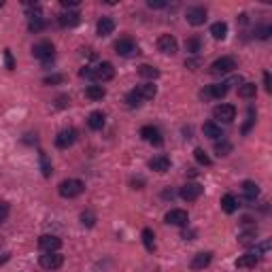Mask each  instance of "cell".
<instances>
[{
	"label": "cell",
	"instance_id": "obj_33",
	"mask_svg": "<svg viewBox=\"0 0 272 272\" xmlns=\"http://www.w3.org/2000/svg\"><path fill=\"white\" fill-rule=\"evenodd\" d=\"M230 151H232V145L226 142L223 138H221V142H215V153L219 155V158H226V155H230Z\"/></svg>",
	"mask_w": 272,
	"mask_h": 272
},
{
	"label": "cell",
	"instance_id": "obj_6",
	"mask_svg": "<svg viewBox=\"0 0 272 272\" xmlns=\"http://www.w3.org/2000/svg\"><path fill=\"white\" fill-rule=\"evenodd\" d=\"M38 264L43 266L45 270H58L64 266V255L60 253V251H53V253H43L40 255Z\"/></svg>",
	"mask_w": 272,
	"mask_h": 272
},
{
	"label": "cell",
	"instance_id": "obj_39",
	"mask_svg": "<svg viewBox=\"0 0 272 272\" xmlns=\"http://www.w3.org/2000/svg\"><path fill=\"white\" fill-rule=\"evenodd\" d=\"M9 213H11L9 202H0V223H4V221H6V217H9Z\"/></svg>",
	"mask_w": 272,
	"mask_h": 272
},
{
	"label": "cell",
	"instance_id": "obj_36",
	"mask_svg": "<svg viewBox=\"0 0 272 272\" xmlns=\"http://www.w3.org/2000/svg\"><path fill=\"white\" fill-rule=\"evenodd\" d=\"M45 28V19L43 17H32L30 19V24H28V30L30 32H40Z\"/></svg>",
	"mask_w": 272,
	"mask_h": 272
},
{
	"label": "cell",
	"instance_id": "obj_24",
	"mask_svg": "<svg viewBox=\"0 0 272 272\" xmlns=\"http://www.w3.org/2000/svg\"><path fill=\"white\" fill-rule=\"evenodd\" d=\"M136 92L140 94V98L142 100H153L155 98V94H158V87H155L153 83H142L136 87Z\"/></svg>",
	"mask_w": 272,
	"mask_h": 272
},
{
	"label": "cell",
	"instance_id": "obj_40",
	"mask_svg": "<svg viewBox=\"0 0 272 272\" xmlns=\"http://www.w3.org/2000/svg\"><path fill=\"white\" fill-rule=\"evenodd\" d=\"M40 166H43V174L45 176H51V164L47 162V155L40 153Z\"/></svg>",
	"mask_w": 272,
	"mask_h": 272
},
{
	"label": "cell",
	"instance_id": "obj_37",
	"mask_svg": "<svg viewBox=\"0 0 272 272\" xmlns=\"http://www.w3.org/2000/svg\"><path fill=\"white\" fill-rule=\"evenodd\" d=\"M270 34H272V26H260V28L255 30V36L262 38V40H266Z\"/></svg>",
	"mask_w": 272,
	"mask_h": 272
},
{
	"label": "cell",
	"instance_id": "obj_5",
	"mask_svg": "<svg viewBox=\"0 0 272 272\" xmlns=\"http://www.w3.org/2000/svg\"><path fill=\"white\" fill-rule=\"evenodd\" d=\"M53 43H49V40H40V43H36L32 47V56L40 60V62H49V60H53Z\"/></svg>",
	"mask_w": 272,
	"mask_h": 272
},
{
	"label": "cell",
	"instance_id": "obj_47",
	"mask_svg": "<svg viewBox=\"0 0 272 272\" xmlns=\"http://www.w3.org/2000/svg\"><path fill=\"white\" fill-rule=\"evenodd\" d=\"M68 104H70V98H68V96H60V98H58V106H60V108H64V106H68Z\"/></svg>",
	"mask_w": 272,
	"mask_h": 272
},
{
	"label": "cell",
	"instance_id": "obj_22",
	"mask_svg": "<svg viewBox=\"0 0 272 272\" xmlns=\"http://www.w3.org/2000/svg\"><path fill=\"white\" fill-rule=\"evenodd\" d=\"M202 132H204V136H208V138H213V140L223 138L221 126H217L215 121H208V124H204V126H202Z\"/></svg>",
	"mask_w": 272,
	"mask_h": 272
},
{
	"label": "cell",
	"instance_id": "obj_31",
	"mask_svg": "<svg viewBox=\"0 0 272 272\" xmlns=\"http://www.w3.org/2000/svg\"><path fill=\"white\" fill-rule=\"evenodd\" d=\"M142 242H145L147 251H155V234H153V230H149V228L142 230Z\"/></svg>",
	"mask_w": 272,
	"mask_h": 272
},
{
	"label": "cell",
	"instance_id": "obj_46",
	"mask_svg": "<svg viewBox=\"0 0 272 272\" xmlns=\"http://www.w3.org/2000/svg\"><path fill=\"white\" fill-rule=\"evenodd\" d=\"M60 4H62L64 9H68V11H70L72 6H79V0H60Z\"/></svg>",
	"mask_w": 272,
	"mask_h": 272
},
{
	"label": "cell",
	"instance_id": "obj_13",
	"mask_svg": "<svg viewBox=\"0 0 272 272\" xmlns=\"http://www.w3.org/2000/svg\"><path fill=\"white\" fill-rule=\"evenodd\" d=\"M185 19L192 26H202L206 22V9H204V6H189L185 13Z\"/></svg>",
	"mask_w": 272,
	"mask_h": 272
},
{
	"label": "cell",
	"instance_id": "obj_14",
	"mask_svg": "<svg viewBox=\"0 0 272 272\" xmlns=\"http://www.w3.org/2000/svg\"><path fill=\"white\" fill-rule=\"evenodd\" d=\"M115 51L126 58V56H132V53L138 51V47H136V43L132 38H119L117 43H115Z\"/></svg>",
	"mask_w": 272,
	"mask_h": 272
},
{
	"label": "cell",
	"instance_id": "obj_2",
	"mask_svg": "<svg viewBox=\"0 0 272 272\" xmlns=\"http://www.w3.org/2000/svg\"><path fill=\"white\" fill-rule=\"evenodd\" d=\"M234 68H238V62H236V58L223 56V58L215 60V62L210 64V74H228V72H232Z\"/></svg>",
	"mask_w": 272,
	"mask_h": 272
},
{
	"label": "cell",
	"instance_id": "obj_41",
	"mask_svg": "<svg viewBox=\"0 0 272 272\" xmlns=\"http://www.w3.org/2000/svg\"><path fill=\"white\" fill-rule=\"evenodd\" d=\"M255 124V113H253V108H249V115H247V124H244L242 128V132H249L251 130V126Z\"/></svg>",
	"mask_w": 272,
	"mask_h": 272
},
{
	"label": "cell",
	"instance_id": "obj_38",
	"mask_svg": "<svg viewBox=\"0 0 272 272\" xmlns=\"http://www.w3.org/2000/svg\"><path fill=\"white\" fill-rule=\"evenodd\" d=\"M81 221H83V226L92 228L94 223H96V215H94L92 210H87V213H83V215H81Z\"/></svg>",
	"mask_w": 272,
	"mask_h": 272
},
{
	"label": "cell",
	"instance_id": "obj_27",
	"mask_svg": "<svg viewBox=\"0 0 272 272\" xmlns=\"http://www.w3.org/2000/svg\"><path fill=\"white\" fill-rule=\"evenodd\" d=\"M138 74L142 79H149L153 83V79H158L160 77V70L155 66H149V64H142V66H138Z\"/></svg>",
	"mask_w": 272,
	"mask_h": 272
},
{
	"label": "cell",
	"instance_id": "obj_42",
	"mask_svg": "<svg viewBox=\"0 0 272 272\" xmlns=\"http://www.w3.org/2000/svg\"><path fill=\"white\" fill-rule=\"evenodd\" d=\"M62 81H64L62 74H53V77H47L43 83H45V85H53V83H62Z\"/></svg>",
	"mask_w": 272,
	"mask_h": 272
},
{
	"label": "cell",
	"instance_id": "obj_29",
	"mask_svg": "<svg viewBox=\"0 0 272 272\" xmlns=\"http://www.w3.org/2000/svg\"><path fill=\"white\" fill-rule=\"evenodd\" d=\"M257 94V85L255 83H242L238 87V96L240 98H255Z\"/></svg>",
	"mask_w": 272,
	"mask_h": 272
},
{
	"label": "cell",
	"instance_id": "obj_17",
	"mask_svg": "<svg viewBox=\"0 0 272 272\" xmlns=\"http://www.w3.org/2000/svg\"><path fill=\"white\" fill-rule=\"evenodd\" d=\"M240 189H242V196H244V200H247V202H253L257 196H260V185L253 183V181H242Z\"/></svg>",
	"mask_w": 272,
	"mask_h": 272
},
{
	"label": "cell",
	"instance_id": "obj_7",
	"mask_svg": "<svg viewBox=\"0 0 272 272\" xmlns=\"http://www.w3.org/2000/svg\"><path fill=\"white\" fill-rule=\"evenodd\" d=\"M158 49L164 53V56H174V53L179 51V43H176V38L172 34H162L158 38Z\"/></svg>",
	"mask_w": 272,
	"mask_h": 272
},
{
	"label": "cell",
	"instance_id": "obj_16",
	"mask_svg": "<svg viewBox=\"0 0 272 272\" xmlns=\"http://www.w3.org/2000/svg\"><path fill=\"white\" fill-rule=\"evenodd\" d=\"M228 90H230V83L228 81H221V83H215V85H208V90L204 92V96H208V98H223L228 94Z\"/></svg>",
	"mask_w": 272,
	"mask_h": 272
},
{
	"label": "cell",
	"instance_id": "obj_35",
	"mask_svg": "<svg viewBox=\"0 0 272 272\" xmlns=\"http://www.w3.org/2000/svg\"><path fill=\"white\" fill-rule=\"evenodd\" d=\"M194 158H196V162H198V164H202V166H210L213 164V160L208 158L206 153H204V149H194Z\"/></svg>",
	"mask_w": 272,
	"mask_h": 272
},
{
	"label": "cell",
	"instance_id": "obj_15",
	"mask_svg": "<svg viewBox=\"0 0 272 272\" xmlns=\"http://www.w3.org/2000/svg\"><path fill=\"white\" fill-rule=\"evenodd\" d=\"M58 22L62 28H74V26H79V22H81V13L79 11H64L62 15L58 17Z\"/></svg>",
	"mask_w": 272,
	"mask_h": 272
},
{
	"label": "cell",
	"instance_id": "obj_12",
	"mask_svg": "<svg viewBox=\"0 0 272 272\" xmlns=\"http://www.w3.org/2000/svg\"><path fill=\"white\" fill-rule=\"evenodd\" d=\"M202 192H204V187L200 185V183H185V185L181 187L179 196H181L183 200H187V202H194V200L200 198Z\"/></svg>",
	"mask_w": 272,
	"mask_h": 272
},
{
	"label": "cell",
	"instance_id": "obj_20",
	"mask_svg": "<svg viewBox=\"0 0 272 272\" xmlns=\"http://www.w3.org/2000/svg\"><path fill=\"white\" fill-rule=\"evenodd\" d=\"M149 168L155 170V172H166V170H170V158H166V155H155V158L149 162Z\"/></svg>",
	"mask_w": 272,
	"mask_h": 272
},
{
	"label": "cell",
	"instance_id": "obj_26",
	"mask_svg": "<svg viewBox=\"0 0 272 272\" xmlns=\"http://www.w3.org/2000/svg\"><path fill=\"white\" fill-rule=\"evenodd\" d=\"M210 34H213V38L223 40L228 36V24L226 22H215L213 26H210Z\"/></svg>",
	"mask_w": 272,
	"mask_h": 272
},
{
	"label": "cell",
	"instance_id": "obj_48",
	"mask_svg": "<svg viewBox=\"0 0 272 272\" xmlns=\"http://www.w3.org/2000/svg\"><path fill=\"white\" fill-rule=\"evenodd\" d=\"M264 85H266V90L272 92V81H270V72H264Z\"/></svg>",
	"mask_w": 272,
	"mask_h": 272
},
{
	"label": "cell",
	"instance_id": "obj_45",
	"mask_svg": "<svg viewBox=\"0 0 272 272\" xmlns=\"http://www.w3.org/2000/svg\"><path fill=\"white\" fill-rule=\"evenodd\" d=\"M4 60H6V68H9V70H13V68H15V62H13V56H11L9 49L4 51Z\"/></svg>",
	"mask_w": 272,
	"mask_h": 272
},
{
	"label": "cell",
	"instance_id": "obj_44",
	"mask_svg": "<svg viewBox=\"0 0 272 272\" xmlns=\"http://www.w3.org/2000/svg\"><path fill=\"white\" fill-rule=\"evenodd\" d=\"M202 62H200V58H192V60H185V66L187 68H192V70H196V68H198Z\"/></svg>",
	"mask_w": 272,
	"mask_h": 272
},
{
	"label": "cell",
	"instance_id": "obj_4",
	"mask_svg": "<svg viewBox=\"0 0 272 272\" xmlns=\"http://www.w3.org/2000/svg\"><path fill=\"white\" fill-rule=\"evenodd\" d=\"M213 117L221 124H232L236 119V106L234 104H217L213 108Z\"/></svg>",
	"mask_w": 272,
	"mask_h": 272
},
{
	"label": "cell",
	"instance_id": "obj_23",
	"mask_svg": "<svg viewBox=\"0 0 272 272\" xmlns=\"http://www.w3.org/2000/svg\"><path fill=\"white\" fill-rule=\"evenodd\" d=\"M257 262H260V257H257L255 253H244L236 260V268H242V270L244 268H255Z\"/></svg>",
	"mask_w": 272,
	"mask_h": 272
},
{
	"label": "cell",
	"instance_id": "obj_21",
	"mask_svg": "<svg viewBox=\"0 0 272 272\" xmlns=\"http://www.w3.org/2000/svg\"><path fill=\"white\" fill-rule=\"evenodd\" d=\"M113 30H115L113 17H102V19H98V26H96L98 36H108V34H113Z\"/></svg>",
	"mask_w": 272,
	"mask_h": 272
},
{
	"label": "cell",
	"instance_id": "obj_32",
	"mask_svg": "<svg viewBox=\"0 0 272 272\" xmlns=\"http://www.w3.org/2000/svg\"><path fill=\"white\" fill-rule=\"evenodd\" d=\"M255 236H257V228H251V230H247V232H242L240 236H238V242L251 244V242H255Z\"/></svg>",
	"mask_w": 272,
	"mask_h": 272
},
{
	"label": "cell",
	"instance_id": "obj_34",
	"mask_svg": "<svg viewBox=\"0 0 272 272\" xmlns=\"http://www.w3.org/2000/svg\"><path fill=\"white\" fill-rule=\"evenodd\" d=\"M126 102H128V106H130V108H138V106L142 104V98H140V94H138V92L132 90V92L126 96Z\"/></svg>",
	"mask_w": 272,
	"mask_h": 272
},
{
	"label": "cell",
	"instance_id": "obj_1",
	"mask_svg": "<svg viewBox=\"0 0 272 272\" xmlns=\"http://www.w3.org/2000/svg\"><path fill=\"white\" fill-rule=\"evenodd\" d=\"M58 192H60L62 198L72 200V198H77V196H81V194L85 192V183L81 181V179H66V181L60 183Z\"/></svg>",
	"mask_w": 272,
	"mask_h": 272
},
{
	"label": "cell",
	"instance_id": "obj_28",
	"mask_svg": "<svg viewBox=\"0 0 272 272\" xmlns=\"http://www.w3.org/2000/svg\"><path fill=\"white\" fill-rule=\"evenodd\" d=\"M85 96L90 98V100H102V98L106 96V90L102 85H90L85 90Z\"/></svg>",
	"mask_w": 272,
	"mask_h": 272
},
{
	"label": "cell",
	"instance_id": "obj_9",
	"mask_svg": "<svg viewBox=\"0 0 272 272\" xmlns=\"http://www.w3.org/2000/svg\"><path fill=\"white\" fill-rule=\"evenodd\" d=\"M140 136H142V140L151 142V145H155V147L164 145V136H162V132L155 126H142L140 128Z\"/></svg>",
	"mask_w": 272,
	"mask_h": 272
},
{
	"label": "cell",
	"instance_id": "obj_8",
	"mask_svg": "<svg viewBox=\"0 0 272 272\" xmlns=\"http://www.w3.org/2000/svg\"><path fill=\"white\" fill-rule=\"evenodd\" d=\"M164 221L168 226H187L189 215H187V210H183V208H170L164 217Z\"/></svg>",
	"mask_w": 272,
	"mask_h": 272
},
{
	"label": "cell",
	"instance_id": "obj_10",
	"mask_svg": "<svg viewBox=\"0 0 272 272\" xmlns=\"http://www.w3.org/2000/svg\"><path fill=\"white\" fill-rule=\"evenodd\" d=\"M60 247H62V240L53 234H43L38 238V249L43 253H53V251H60Z\"/></svg>",
	"mask_w": 272,
	"mask_h": 272
},
{
	"label": "cell",
	"instance_id": "obj_3",
	"mask_svg": "<svg viewBox=\"0 0 272 272\" xmlns=\"http://www.w3.org/2000/svg\"><path fill=\"white\" fill-rule=\"evenodd\" d=\"M115 77V68L111 62H100L98 66L92 68V79L98 81V83H106V81H111Z\"/></svg>",
	"mask_w": 272,
	"mask_h": 272
},
{
	"label": "cell",
	"instance_id": "obj_18",
	"mask_svg": "<svg viewBox=\"0 0 272 272\" xmlns=\"http://www.w3.org/2000/svg\"><path fill=\"white\" fill-rule=\"evenodd\" d=\"M106 124V115L102 111H94L90 113V117H87V126L92 128V130H102Z\"/></svg>",
	"mask_w": 272,
	"mask_h": 272
},
{
	"label": "cell",
	"instance_id": "obj_43",
	"mask_svg": "<svg viewBox=\"0 0 272 272\" xmlns=\"http://www.w3.org/2000/svg\"><path fill=\"white\" fill-rule=\"evenodd\" d=\"M147 6H149V9H164V6H166V0H149Z\"/></svg>",
	"mask_w": 272,
	"mask_h": 272
},
{
	"label": "cell",
	"instance_id": "obj_25",
	"mask_svg": "<svg viewBox=\"0 0 272 272\" xmlns=\"http://www.w3.org/2000/svg\"><path fill=\"white\" fill-rule=\"evenodd\" d=\"M221 208H223V213H228V215H232L234 210L238 208V200H236V196L232 194H226L221 198Z\"/></svg>",
	"mask_w": 272,
	"mask_h": 272
},
{
	"label": "cell",
	"instance_id": "obj_30",
	"mask_svg": "<svg viewBox=\"0 0 272 272\" xmlns=\"http://www.w3.org/2000/svg\"><path fill=\"white\" fill-rule=\"evenodd\" d=\"M185 49H187V53H192V56H196L200 49H202V40L198 38V36H192V38H187L185 40Z\"/></svg>",
	"mask_w": 272,
	"mask_h": 272
},
{
	"label": "cell",
	"instance_id": "obj_19",
	"mask_svg": "<svg viewBox=\"0 0 272 272\" xmlns=\"http://www.w3.org/2000/svg\"><path fill=\"white\" fill-rule=\"evenodd\" d=\"M213 262V253H198V255H194V260H192V264H189V266H192V270H204L208 266V264Z\"/></svg>",
	"mask_w": 272,
	"mask_h": 272
},
{
	"label": "cell",
	"instance_id": "obj_11",
	"mask_svg": "<svg viewBox=\"0 0 272 272\" xmlns=\"http://www.w3.org/2000/svg\"><path fill=\"white\" fill-rule=\"evenodd\" d=\"M77 136H79V132L74 130V128H64V130L58 132V136H56V145H58L60 149H68V147L74 145Z\"/></svg>",
	"mask_w": 272,
	"mask_h": 272
},
{
	"label": "cell",
	"instance_id": "obj_49",
	"mask_svg": "<svg viewBox=\"0 0 272 272\" xmlns=\"http://www.w3.org/2000/svg\"><path fill=\"white\" fill-rule=\"evenodd\" d=\"M9 257H11L9 253H4L2 257H0V266H2V264H6V262H9Z\"/></svg>",
	"mask_w": 272,
	"mask_h": 272
}]
</instances>
